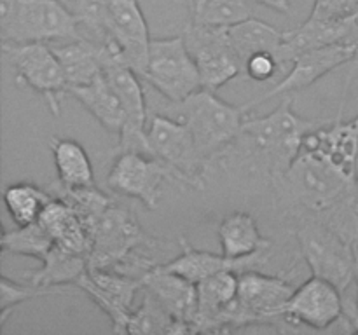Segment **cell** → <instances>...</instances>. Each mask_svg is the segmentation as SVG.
<instances>
[{
    "label": "cell",
    "mask_w": 358,
    "mask_h": 335,
    "mask_svg": "<svg viewBox=\"0 0 358 335\" xmlns=\"http://www.w3.org/2000/svg\"><path fill=\"white\" fill-rule=\"evenodd\" d=\"M283 215L317 220L348 243H358V185L324 156L301 150L289 170L271 180Z\"/></svg>",
    "instance_id": "cell-1"
},
{
    "label": "cell",
    "mask_w": 358,
    "mask_h": 335,
    "mask_svg": "<svg viewBox=\"0 0 358 335\" xmlns=\"http://www.w3.org/2000/svg\"><path fill=\"white\" fill-rule=\"evenodd\" d=\"M329 119H306L294 112V100L285 98L262 117H247L238 142L252 166L269 180L290 168L303 149L308 133L329 124Z\"/></svg>",
    "instance_id": "cell-2"
},
{
    "label": "cell",
    "mask_w": 358,
    "mask_h": 335,
    "mask_svg": "<svg viewBox=\"0 0 358 335\" xmlns=\"http://www.w3.org/2000/svg\"><path fill=\"white\" fill-rule=\"evenodd\" d=\"M90 269H110L122 274L143 278L156 267L143 251L152 246V239L143 232L142 225L129 208L112 202L91 229Z\"/></svg>",
    "instance_id": "cell-3"
},
{
    "label": "cell",
    "mask_w": 358,
    "mask_h": 335,
    "mask_svg": "<svg viewBox=\"0 0 358 335\" xmlns=\"http://www.w3.org/2000/svg\"><path fill=\"white\" fill-rule=\"evenodd\" d=\"M178 108L199 154L213 170L241 136L248 110L243 105L227 103L205 87L180 101Z\"/></svg>",
    "instance_id": "cell-4"
},
{
    "label": "cell",
    "mask_w": 358,
    "mask_h": 335,
    "mask_svg": "<svg viewBox=\"0 0 358 335\" xmlns=\"http://www.w3.org/2000/svg\"><path fill=\"white\" fill-rule=\"evenodd\" d=\"M80 37L79 21L59 0H0L2 42L55 44Z\"/></svg>",
    "instance_id": "cell-5"
},
{
    "label": "cell",
    "mask_w": 358,
    "mask_h": 335,
    "mask_svg": "<svg viewBox=\"0 0 358 335\" xmlns=\"http://www.w3.org/2000/svg\"><path fill=\"white\" fill-rule=\"evenodd\" d=\"M297 244L313 276L334 283L345 295L357 281L358 246L317 220H297Z\"/></svg>",
    "instance_id": "cell-6"
},
{
    "label": "cell",
    "mask_w": 358,
    "mask_h": 335,
    "mask_svg": "<svg viewBox=\"0 0 358 335\" xmlns=\"http://www.w3.org/2000/svg\"><path fill=\"white\" fill-rule=\"evenodd\" d=\"M101 59H103V75L117 93L122 107L126 110V124L119 133V152H142L149 154L147 140V103L140 79L142 77L128 65L121 49L108 38L101 44Z\"/></svg>",
    "instance_id": "cell-7"
},
{
    "label": "cell",
    "mask_w": 358,
    "mask_h": 335,
    "mask_svg": "<svg viewBox=\"0 0 358 335\" xmlns=\"http://www.w3.org/2000/svg\"><path fill=\"white\" fill-rule=\"evenodd\" d=\"M2 52L16 73V82L30 87L45 100L55 117L62 114V101L70 94V84L51 44L44 42H2Z\"/></svg>",
    "instance_id": "cell-8"
},
{
    "label": "cell",
    "mask_w": 358,
    "mask_h": 335,
    "mask_svg": "<svg viewBox=\"0 0 358 335\" xmlns=\"http://www.w3.org/2000/svg\"><path fill=\"white\" fill-rule=\"evenodd\" d=\"M147 140L150 156L170 168L182 187L196 191L205 187L210 168L196 147L191 129L182 119L175 121L166 115L154 114L147 124Z\"/></svg>",
    "instance_id": "cell-9"
},
{
    "label": "cell",
    "mask_w": 358,
    "mask_h": 335,
    "mask_svg": "<svg viewBox=\"0 0 358 335\" xmlns=\"http://www.w3.org/2000/svg\"><path fill=\"white\" fill-rule=\"evenodd\" d=\"M142 79L173 103H180L203 87L198 65L182 35L152 38Z\"/></svg>",
    "instance_id": "cell-10"
},
{
    "label": "cell",
    "mask_w": 358,
    "mask_h": 335,
    "mask_svg": "<svg viewBox=\"0 0 358 335\" xmlns=\"http://www.w3.org/2000/svg\"><path fill=\"white\" fill-rule=\"evenodd\" d=\"M205 89L219 91L231 80L243 75V63L231 45L227 27H203L191 23L182 34Z\"/></svg>",
    "instance_id": "cell-11"
},
{
    "label": "cell",
    "mask_w": 358,
    "mask_h": 335,
    "mask_svg": "<svg viewBox=\"0 0 358 335\" xmlns=\"http://www.w3.org/2000/svg\"><path fill=\"white\" fill-rule=\"evenodd\" d=\"M164 181L180 185V180L170 168L156 157L142 152L115 154V161L107 177L112 191L136 199L147 209H157Z\"/></svg>",
    "instance_id": "cell-12"
},
{
    "label": "cell",
    "mask_w": 358,
    "mask_h": 335,
    "mask_svg": "<svg viewBox=\"0 0 358 335\" xmlns=\"http://www.w3.org/2000/svg\"><path fill=\"white\" fill-rule=\"evenodd\" d=\"M355 59H358V45L350 44V42H336V44H329L324 45V47L303 52V54L294 59L289 73L273 89L261 94L255 100L247 101L243 107L250 112L252 108L271 100V98L285 96V94L306 89L311 84L317 82L318 79L327 75L329 72L346 65V63L355 61Z\"/></svg>",
    "instance_id": "cell-13"
},
{
    "label": "cell",
    "mask_w": 358,
    "mask_h": 335,
    "mask_svg": "<svg viewBox=\"0 0 358 335\" xmlns=\"http://www.w3.org/2000/svg\"><path fill=\"white\" fill-rule=\"evenodd\" d=\"M77 288L84 290L91 300L110 318L115 334L128 332L133 302L143 288V278L122 274L110 269H90L77 281Z\"/></svg>",
    "instance_id": "cell-14"
},
{
    "label": "cell",
    "mask_w": 358,
    "mask_h": 335,
    "mask_svg": "<svg viewBox=\"0 0 358 335\" xmlns=\"http://www.w3.org/2000/svg\"><path fill=\"white\" fill-rule=\"evenodd\" d=\"M108 38L121 49L128 65L145 73L150 51V31L138 0H108L105 17Z\"/></svg>",
    "instance_id": "cell-15"
},
{
    "label": "cell",
    "mask_w": 358,
    "mask_h": 335,
    "mask_svg": "<svg viewBox=\"0 0 358 335\" xmlns=\"http://www.w3.org/2000/svg\"><path fill=\"white\" fill-rule=\"evenodd\" d=\"M343 307L341 290L320 276H311L290 297L283 309V320L325 330L341 320Z\"/></svg>",
    "instance_id": "cell-16"
},
{
    "label": "cell",
    "mask_w": 358,
    "mask_h": 335,
    "mask_svg": "<svg viewBox=\"0 0 358 335\" xmlns=\"http://www.w3.org/2000/svg\"><path fill=\"white\" fill-rule=\"evenodd\" d=\"M180 243V255L175 257L173 260L166 262V264L156 265V269L164 272H173V274L182 276V278L189 279V281L198 285L203 279L215 276L224 271H233L236 274H243L247 271H254V269H261L262 265L268 264L269 257H271V248L257 251V253L250 255L245 258H229L224 253L217 255L212 251L196 250L187 243L184 236L178 237Z\"/></svg>",
    "instance_id": "cell-17"
},
{
    "label": "cell",
    "mask_w": 358,
    "mask_h": 335,
    "mask_svg": "<svg viewBox=\"0 0 358 335\" xmlns=\"http://www.w3.org/2000/svg\"><path fill=\"white\" fill-rule=\"evenodd\" d=\"M296 288L285 276H269L259 269L238 276V300L259 323H276Z\"/></svg>",
    "instance_id": "cell-18"
},
{
    "label": "cell",
    "mask_w": 358,
    "mask_h": 335,
    "mask_svg": "<svg viewBox=\"0 0 358 335\" xmlns=\"http://www.w3.org/2000/svg\"><path fill=\"white\" fill-rule=\"evenodd\" d=\"M343 107H345V100H343L336 121L308 133L301 150L320 154L343 173L357 178L358 114L352 121H343Z\"/></svg>",
    "instance_id": "cell-19"
},
{
    "label": "cell",
    "mask_w": 358,
    "mask_h": 335,
    "mask_svg": "<svg viewBox=\"0 0 358 335\" xmlns=\"http://www.w3.org/2000/svg\"><path fill=\"white\" fill-rule=\"evenodd\" d=\"M143 286L154 293L157 300L163 304L164 309L173 316L175 321L187 327L189 334L192 332L196 309H198V288L196 283L154 267L143 276Z\"/></svg>",
    "instance_id": "cell-20"
},
{
    "label": "cell",
    "mask_w": 358,
    "mask_h": 335,
    "mask_svg": "<svg viewBox=\"0 0 358 335\" xmlns=\"http://www.w3.org/2000/svg\"><path fill=\"white\" fill-rule=\"evenodd\" d=\"M38 222L48 229L58 246L90 257L93 246L91 234L69 202L52 195Z\"/></svg>",
    "instance_id": "cell-21"
},
{
    "label": "cell",
    "mask_w": 358,
    "mask_h": 335,
    "mask_svg": "<svg viewBox=\"0 0 358 335\" xmlns=\"http://www.w3.org/2000/svg\"><path fill=\"white\" fill-rule=\"evenodd\" d=\"M70 94L107 129L119 136L126 124V110L119 100L117 93L112 89L108 80L101 73L100 77L84 86L70 87Z\"/></svg>",
    "instance_id": "cell-22"
},
{
    "label": "cell",
    "mask_w": 358,
    "mask_h": 335,
    "mask_svg": "<svg viewBox=\"0 0 358 335\" xmlns=\"http://www.w3.org/2000/svg\"><path fill=\"white\" fill-rule=\"evenodd\" d=\"M51 47L65 70L70 87L93 82L103 73L101 44L91 38H73L62 44H51Z\"/></svg>",
    "instance_id": "cell-23"
},
{
    "label": "cell",
    "mask_w": 358,
    "mask_h": 335,
    "mask_svg": "<svg viewBox=\"0 0 358 335\" xmlns=\"http://www.w3.org/2000/svg\"><path fill=\"white\" fill-rule=\"evenodd\" d=\"M238 276L233 271H224L203 279L198 288V309H196L192 332H212L213 321L238 297Z\"/></svg>",
    "instance_id": "cell-24"
},
{
    "label": "cell",
    "mask_w": 358,
    "mask_h": 335,
    "mask_svg": "<svg viewBox=\"0 0 358 335\" xmlns=\"http://www.w3.org/2000/svg\"><path fill=\"white\" fill-rule=\"evenodd\" d=\"M219 239L222 253L229 258H245L271 248V241L261 234L257 220L245 211H234L219 223Z\"/></svg>",
    "instance_id": "cell-25"
},
{
    "label": "cell",
    "mask_w": 358,
    "mask_h": 335,
    "mask_svg": "<svg viewBox=\"0 0 358 335\" xmlns=\"http://www.w3.org/2000/svg\"><path fill=\"white\" fill-rule=\"evenodd\" d=\"M58 181L66 188L93 187L94 171L86 149L73 138L51 136L49 140Z\"/></svg>",
    "instance_id": "cell-26"
},
{
    "label": "cell",
    "mask_w": 358,
    "mask_h": 335,
    "mask_svg": "<svg viewBox=\"0 0 358 335\" xmlns=\"http://www.w3.org/2000/svg\"><path fill=\"white\" fill-rule=\"evenodd\" d=\"M227 37L243 65L252 54H257V52H271L278 59L283 45L282 30L252 16L227 27Z\"/></svg>",
    "instance_id": "cell-27"
},
{
    "label": "cell",
    "mask_w": 358,
    "mask_h": 335,
    "mask_svg": "<svg viewBox=\"0 0 358 335\" xmlns=\"http://www.w3.org/2000/svg\"><path fill=\"white\" fill-rule=\"evenodd\" d=\"M42 262V267L30 274L31 285L42 288L59 290L63 285H77L80 278L90 271V257L87 255L73 253L65 248L55 246L49 250Z\"/></svg>",
    "instance_id": "cell-28"
},
{
    "label": "cell",
    "mask_w": 358,
    "mask_h": 335,
    "mask_svg": "<svg viewBox=\"0 0 358 335\" xmlns=\"http://www.w3.org/2000/svg\"><path fill=\"white\" fill-rule=\"evenodd\" d=\"M142 290V302L133 309L126 334H189L187 327L175 321L149 288Z\"/></svg>",
    "instance_id": "cell-29"
},
{
    "label": "cell",
    "mask_w": 358,
    "mask_h": 335,
    "mask_svg": "<svg viewBox=\"0 0 358 335\" xmlns=\"http://www.w3.org/2000/svg\"><path fill=\"white\" fill-rule=\"evenodd\" d=\"M52 199L49 191H42L31 181H17L3 191L7 213L16 225H28L41 218L42 211Z\"/></svg>",
    "instance_id": "cell-30"
},
{
    "label": "cell",
    "mask_w": 358,
    "mask_h": 335,
    "mask_svg": "<svg viewBox=\"0 0 358 335\" xmlns=\"http://www.w3.org/2000/svg\"><path fill=\"white\" fill-rule=\"evenodd\" d=\"M55 239L41 222L16 225L13 230H3L2 250L14 255H24L44 260L45 255L55 246Z\"/></svg>",
    "instance_id": "cell-31"
},
{
    "label": "cell",
    "mask_w": 358,
    "mask_h": 335,
    "mask_svg": "<svg viewBox=\"0 0 358 335\" xmlns=\"http://www.w3.org/2000/svg\"><path fill=\"white\" fill-rule=\"evenodd\" d=\"M250 0H191L192 23L203 27H231L252 16Z\"/></svg>",
    "instance_id": "cell-32"
},
{
    "label": "cell",
    "mask_w": 358,
    "mask_h": 335,
    "mask_svg": "<svg viewBox=\"0 0 358 335\" xmlns=\"http://www.w3.org/2000/svg\"><path fill=\"white\" fill-rule=\"evenodd\" d=\"M80 24L84 37L103 44L108 40L105 17H107L108 0H59Z\"/></svg>",
    "instance_id": "cell-33"
},
{
    "label": "cell",
    "mask_w": 358,
    "mask_h": 335,
    "mask_svg": "<svg viewBox=\"0 0 358 335\" xmlns=\"http://www.w3.org/2000/svg\"><path fill=\"white\" fill-rule=\"evenodd\" d=\"M55 288H42V286L37 285H24V283H17L14 279L7 278V276H2V281H0V328L6 323L7 316L16 309L20 304L27 302V300L35 299V297H44L55 293Z\"/></svg>",
    "instance_id": "cell-34"
},
{
    "label": "cell",
    "mask_w": 358,
    "mask_h": 335,
    "mask_svg": "<svg viewBox=\"0 0 358 335\" xmlns=\"http://www.w3.org/2000/svg\"><path fill=\"white\" fill-rule=\"evenodd\" d=\"M308 20L324 24H341L358 20V0H315Z\"/></svg>",
    "instance_id": "cell-35"
},
{
    "label": "cell",
    "mask_w": 358,
    "mask_h": 335,
    "mask_svg": "<svg viewBox=\"0 0 358 335\" xmlns=\"http://www.w3.org/2000/svg\"><path fill=\"white\" fill-rule=\"evenodd\" d=\"M283 68L275 54L271 52H257L252 54L243 65V79L254 80V82H268L276 73Z\"/></svg>",
    "instance_id": "cell-36"
},
{
    "label": "cell",
    "mask_w": 358,
    "mask_h": 335,
    "mask_svg": "<svg viewBox=\"0 0 358 335\" xmlns=\"http://www.w3.org/2000/svg\"><path fill=\"white\" fill-rule=\"evenodd\" d=\"M252 2L269 7V9L276 10V13L290 14V0H252Z\"/></svg>",
    "instance_id": "cell-37"
},
{
    "label": "cell",
    "mask_w": 358,
    "mask_h": 335,
    "mask_svg": "<svg viewBox=\"0 0 358 335\" xmlns=\"http://www.w3.org/2000/svg\"><path fill=\"white\" fill-rule=\"evenodd\" d=\"M352 325H353V332H358V271H357V306H355V313H353V318H352Z\"/></svg>",
    "instance_id": "cell-38"
},
{
    "label": "cell",
    "mask_w": 358,
    "mask_h": 335,
    "mask_svg": "<svg viewBox=\"0 0 358 335\" xmlns=\"http://www.w3.org/2000/svg\"><path fill=\"white\" fill-rule=\"evenodd\" d=\"M357 185H358V173H357Z\"/></svg>",
    "instance_id": "cell-39"
}]
</instances>
